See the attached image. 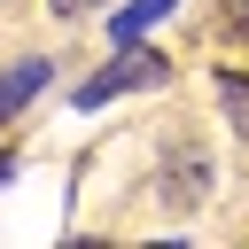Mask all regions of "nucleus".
Wrapping results in <instances>:
<instances>
[{
	"mask_svg": "<svg viewBox=\"0 0 249 249\" xmlns=\"http://www.w3.org/2000/svg\"><path fill=\"white\" fill-rule=\"evenodd\" d=\"M163 54H148V47H117V62L101 70V78H86L78 86V109H101V101H117V93H132V86H163Z\"/></svg>",
	"mask_w": 249,
	"mask_h": 249,
	"instance_id": "f257e3e1",
	"label": "nucleus"
},
{
	"mask_svg": "<svg viewBox=\"0 0 249 249\" xmlns=\"http://www.w3.org/2000/svg\"><path fill=\"white\" fill-rule=\"evenodd\" d=\"M171 8H179V0H132V8H117V16H109V47H132V39H140L148 23H163Z\"/></svg>",
	"mask_w": 249,
	"mask_h": 249,
	"instance_id": "f03ea898",
	"label": "nucleus"
},
{
	"mask_svg": "<svg viewBox=\"0 0 249 249\" xmlns=\"http://www.w3.org/2000/svg\"><path fill=\"white\" fill-rule=\"evenodd\" d=\"M47 70H54V62H16V70H0V117H16V109L47 86Z\"/></svg>",
	"mask_w": 249,
	"mask_h": 249,
	"instance_id": "7ed1b4c3",
	"label": "nucleus"
},
{
	"mask_svg": "<svg viewBox=\"0 0 249 249\" xmlns=\"http://www.w3.org/2000/svg\"><path fill=\"white\" fill-rule=\"evenodd\" d=\"M218 101H226V117L249 132V78H241V70H218Z\"/></svg>",
	"mask_w": 249,
	"mask_h": 249,
	"instance_id": "20e7f679",
	"label": "nucleus"
},
{
	"mask_svg": "<svg viewBox=\"0 0 249 249\" xmlns=\"http://www.w3.org/2000/svg\"><path fill=\"white\" fill-rule=\"evenodd\" d=\"M54 16H86V8H101V0H47Z\"/></svg>",
	"mask_w": 249,
	"mask_h": 249,
	"instance_id": "39448f33",
	"label": "nucleus"
},
{
	"mask_svg": "<svg viewBox=\"0 0 249 249\" xmlns=\"http://www.w3.org/2000/svg\"><path fill=\"white\" fill-rule=\"evenodd\" d=\"M233 23H241V39H249V0H233Z\"/></svg>",
	"mask_w": 249,
	"mask_h": 249,
	"instance_id": "423d86ee",
	"label": "nucleus"
}]
</instances>
